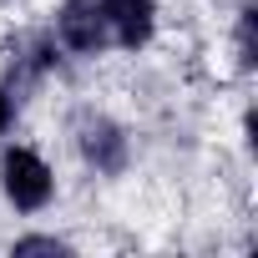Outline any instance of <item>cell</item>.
<instances>
[{"mask_svg": "<svg viewBox=\"0 0 258 258\" xmlns=\"http://www.w3.org/2000/svg\"><path fill=\"white\" fill-rule=\"evenodd\" d=\"M0 198L21 218H36L56 203V167L46 162L41 147H31V142L0 147Z\"/></svg>", "mask_w": 258, "mask_h": 258, "instance_id": "cell-1", "label": "cell"}, {"mask_svg": "<svg viewBox=\"0 0 258 258\" xmlns=\"http://www.w3.org/2000/svg\"><path fill=\"white\" fill-rule=\"evenodd\" d=\"M71 137H76L81 162L96 177H121L132 167V132H126L111 111H81L76 126H71Z\"/></svg>", "mask_w": 258, "mask_h": 258, "instance_id": "cell-2", "label": "cell"}, {"mask_svg": "<svg viewBox=\"0 0 258 258\" xmlns=\"http://www.w3.org/2000/svg\"><path fill=\"white\" fill-rule=\"evenodd\" d=\"M51 36H56V46H61L66 56H76V61H96L101 51H111L106 21H101V6H96V0H56Z\"/></svg>", "mask_w": 258, "mask_h": 258, "instance_id": "cell-3", "label": "cell"}, {"mask_svg": "<svg viewBox=\"0 0 258 258\" xmlns=\"http://www.w3.org/2000/svg\"><path fill=\"white\" fill-rule=\"evenodd\" d=\"M96 6H101L111 51L137 56V51H147V46L157 41V26H162L157 0H96Z\"/></svg>", "mask_w": 258, "mask_h": 258, "instance_id": "cell-4", "label": "cell"}, {"mask_svg": "<svg viewBox=\"0 0 258 258\" xmlns=\"http://www.w3.org/2000/svg\"><path fill=\"white\" fill-rule=\"evenodd\" d=\"M61 61H66V51L56 46L51 31H41V36H31V41L21 46V56H16V76H21V81H46V76L61 71Z\"/></svg>", "mask_w": 258, "mask_h": 258, "instance_id": "cell-5", "label": "cell"}, {"mask_svg": "<svg viewBox=\"0 0 258 258\" xmlns=\"http://www.w3.org/2000/svg\"><path fill=\"white\" fill-rule=\"evenodd\" d=\"M253 26H258V6L243 0L238 16H233V61H238V71H253V61H258V36H253Z\"/></svg>", "mask_w": 258, "mask_h": 258, "instance_id": "cell-6", "label": "cell"}, {"mask_svg": "<svg viewBox=\"0 0 258 258\" xmlns=\"http://www.w3.org/2000/svg\"><path fill=\"white\" fill-rule=\"evenodd\" d=\"M11 253H71V243L56 233H21L11 238Z\"/></svg>", "mask_w": 258, "mask_h": 258, "instance_id": "cell-7", "label": "cell"}, {"mask_svg": "<svg viewBox=\"0 0 258 258\" xmlns=\"http://www.w3.org/2000/svg\"><path fill=\"white\" fill-rule=\"evenodd\" d=\"M16 111H21V106H16V91H11L6 81H0V142H6V137L16 132Z\"/></svg>", "mask_w": 258, "mask_h": 258, "instance_id": "cell-8", "label": "cell"}]
</instances>
